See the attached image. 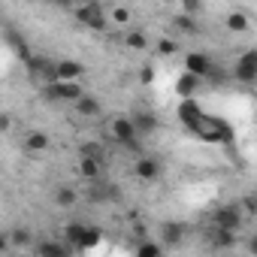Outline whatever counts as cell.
<instances>
[{
	"instance_id": "cell-1",
	"label": "cell",
	"mask_w": 257,
	"mask_h": 257,
	"mask_svg": "<svg viewBox=\"0 0 257 257\" xmlns=\"http://www.w3.org/2000/svg\"><path fill=\"white\" fill-rule=\"evenodd\" d=\"M188 127L194 131V137H200V140H206V143H227L230 140V127H224L218 118H209L206 112H200V115H194L191 121H188Z\"/></svg>"
},
{
	"instance_id": "cell-2",
	"label": "cell",
	"mask_w": 257,
	"mask_h": 257,
	"mask_svg": "<svg viewBox=\"0 0 257 257\" xmlns=\"http://www.w3.org/2000/svg\"><path fill=\"white\" fill-rule=\"evenodd\" d=\"M76 22L79 25H85V28H91V31H103L106 28V13H103V7L97 4V0H91V4H82V7H76Z\"/></svg>"
},
{
	"instance_id": "cell-3",
	"label": "cell",
	"mask_w": 257,
	"mask_h": 257,
	"mask_svg": "<svg viewBox=\"0 0 257 257\" xmlns=\"http://www.w3.org/2000/svg\"><path fill=\"white\" fill-rule=\"evenodd\" d=\"M112 137H115L118 143H124V146H131V149H137L140 131H137V124H134V118H115V121H112Z\"/></svg>"
},
{
	"instance_id": "cell-4",
	"label": "cell",
	"mask_w": 257,
	"mask_h": 257,
	"mask_svg": "<svg viewBox=\"0 0 257 257\" xmlns=\"http://www.w3.org/2000/svg\"><path fill=\"white\" fill-rule=\"evenodd\" d=\"M236 79L239 82H257V52L251 49V52H245V55H239V61H236Z\"/></svg>"
},
{
	"instance_id": "cell-5",
	"label": "cell",
	"mask_w": 257,
	"mask_h": 257,
	"mask_svg": "<svg viewBox=\"0 0 257 257\" xmlns=\"http://www.w3.org/2000/svg\"><path fill=\"white\" fill-rule=\"evenodd\" d=\"M215 227H221V230H239L242 227V212L236 209V206H224V209H218L215 212Z\"/></svg>"
},
{
	"instance_id": "cell-6",
	"label": "cell",
	"mask_w": 257,
	"mask_h": 257,
	"mask_svg": "<svg viewBox=\"0 0 257 257\" xmlns=\"http://www.w3.org/2000/svg\"><path fill=\"white\" fill-rule=\"evenodd\" d=\"M185 70H188V73H194V76H200V79H206V76L212 73V61H209V55L191 52V55L185 58Z\"/></svg>"
},
{
	"instance_id": "cell-7",
	"label": "cell",
	"mask_w": 257,
	"mask_h": 257,
	"mask_svg": "<svg viewBox=\"0 0 257 257\" xmlns=\"http://www.w3.org/2000/svg\"><path fill=\"white\" fill-rule=\"evenodd\" d=\"M82 73H85V67H82L79 61H73V58L58 61V64H55V76H58V79H64V82H79V79H82Z\"/></svg>"
},
{
	"instance_id": "cell-8",
	"label": "cell",
	"mask_w": 257,
	"mask_h": 257,
	"mask_svg": "<svg viewBox=\"0 0 257 257\" xmlns=\"http://www.w3.org/2000/svg\"><path fill=\"white\" fill-rule=\"evenodd\" d=\"M73 112H79L82 118H94V115H100V112H103V103H100L97 97H88V94H82V97L73 103Z\"/></svg>"
},
{
	"instance_id": "cell-9",
	"label": "cell",
	"mask_w": 257,
	"mask_h": 257,
	"mask_svg": "<svg viewBox=\"0 0 257 257\" xmlns=\"http://www.w3.org/2000/svg\"><path fill=\"white\" fill-rule=\"evenodd\" d=\"M134 173H137L143 182H155V179L161 176V164H158L155 158H140L137 167H134Z\"/></svg>"
},
{
	"instance_id": "cell-10",
	"label": "cell",
	"mask_w": 257,
	"mask_h": 257,
	"mask_svg": "<svg viewBox=\"0 0 257 257\" xmlns=\"http://www.w3.org/2000/svg\"><path fill=\"white\" fill-rule=\"evenodd\" d=\"M49 137L43 134V131H31V134H25V149L28 152H34V155H40V152H49Z\"/></svg>"
},
{
	"instance_id": "cell-11",
	"label": "cell",
	"mask_w": 257,
	"mask_h": 257,
	"mask_svg": "<svg viewBox=\"0 0 257 257\" xmlns=\"http://www.w3.org/2000/svg\"><path fill=\"white\" fill-rule=\"evenodd\" d=\"M134 124H137L140 137H152V134L158 131V118H155L152 112H137V115H134Z\"/></svg>"
},
{
	"instance_id": "cell-12",
	"label": "cell",
	"mask_w": 257,
	"mask_h": 257,
	"mask_svg": "<svg viewBox=\"0 0 257 257\" xmlns=\"http://www.w3.org/2000/svg\"><path fill=\"white\" fill-rule=\"evenodd\" d=\"M76 200H79V194H76L73 185H58V188H55V203H58L61 209H73Z\"/></svg>"
},
{
	"instance_id": "cell-13",
	"label": "cell",
	"mask_w": 257,
	"mask_h": 257,
	"mask_svg": "<svg viewBox=\"0 0 257 257\" xmlns=\"http://www.w3.org/2000/svg\"><path fill=\"white\" fill-rule=\"evenodd\" d=\"M79 173H82V179H91V182H97V176H100V158L82 155V158H79Z\"/></svg>"
},
{
	"instance_id": "cell-14",
	"label": "cell",
	"mask_w": 257,
	"mask_h": 257,
	"mask_svg": "<svg viewBox=\"0 0 257 257\" xmlns=\"http://www.w3.org/2000/svg\"><path fill=\"white\" fill-rule=\"evenodd\" d=\"M182 233H185L182 224H164V227H161V236H164L167 245H179V242H182Z\"/></svg>"
},
{
	"instance_id": "cell-15",
	"label": "cell",
	"mask_w": 257,
	"mask_h": 257,
	"mask_svg": "<svg viewBox=\"0 0 257 257\" xmlns=\"http://www.w3.org/2000/svg\"><path fill=\"white\" fill-rule=\"evenodd\" d=\"M227 28H230L233 34H245V31H248V16H245V13H230V16H227Z\"/></svg>"
},
{
	"instance_id": "cell-16",
	"label": "cell",
	"mask_w": 257,
	"mask_h": 257,
	"mask_svg": "<svg viewBox=\"0 0 257 257\" xmlns=\"http://www.w3.org/2000/svg\"><path fill=\"white\" fill-rule=\"evenodd\" d=\"M173 25H176V28H179L182 34H191V37H194V34L200 31V28H197V22H194V16H188V13L176 16V19H173Z\"/></svg>"
},
{
	"instance_id": "cell-17",
	"label": "cell",
	"mask_w": 257,
	"mask_h": 257,
	"mask_svg": "<svg viewBox=\"0 0 257 257\" xmlns=\"http://www.w3.org/2000/svg\"><path fill=\"white\" fill-rule=\"evenodd\" d=\"M197 85H200V76H194V73H185V76L179 79V94H182V97H191V94L197 91Z\"/></svg>"
},
{
	"instance_id": "cell-18",
	"label": "cell",
	"mask_w": 257,
	"mask_h": 257,
	"mask_svg": "<svg viewBox=\"0 0 257 257\" xmlns=\"http://www.w3.org/2000/svg\"><path fill=\"white\" fill-rule=\"evenodd\" d=\"M37 254H43V257H64V254H70V245L46 242V245H40V248H37Z\"/></svg>"
},
{
	"instance_id": "cell-19",
	"label": "cell",
	"mask_w": 257,
	"mask_h": 257,
	"mask_svg": "<svg viewBox=\"0 0 257 257\" xmlns=\"http://www.w3.org/2000/svg\"><path fill=\"white\" fill-rule=\"evenodd\" d=\"M124 43H127V49H134V52H143V49H149V37H146L143 31L127 34V37H124Z\"/></svg>"
},
{
	"instance_id": "cell-20",
	"label": "cell",
	"mask_w": 257,
	"mask_h": 257,
	"mask_svg": "<svg viewBox=\"0 0 257 257\" xmlns=\"http://www.w3.org/2000/svg\"><path fill=\"white\" fill-rule=\"evenodd\" d=\"M85 230H88V227H82V224H70V227H67V239H70V242H76V245H82Z\"/></svg>"
},
{
	"instance_id": "cell-21",
	"label": "cell",
	"mask_w": 257,
	"mask_h": 257,
	"mask_svg": "<svg viewBox=\"0 0 257 257\" xmlns=\"http://www.w3.org/2000/svg\"><path fill=\"white\" fill-rule=\"evenodd\" d=\"M161 251H164V245H158V242H143L137 248V254H143V257H158Z\"/></svg>"
},
{
	"instance_id": "cell-22",
	"label": "cell",
	"mask_w": 257,
	"mask_h": 257,
	"mask_svg": "<svg viewBox=\"0 0 257 257\" xmlns=\"http://www.w3.org/2000/svg\"><path fill=\"white\" fill-rule=\"evenodd\" d=\"M10 239H13L16 245H31V239H34V236H31V230L25 227V230H16V233H10Z\"/></svg>"
},
{
	"instance_id": "cell-23",
	"label": "cell",
	"mask_w": 257,
	"mask_h": 257,
	"mask_svg": "<svg viewBox=\"0 0 257 257\" xmlns=\"http://www.w3.org/2000/svg\"><path fill=\"white\" fill-rule=\"evenodd\" d=\"M203 10V0H182V13H188V16H197Z\"/></svg>"
},
{
	"instance_id": "cell-24",
	"label": "cell",
	"mask_w": 257,
	"mask_h": 257,
	"mask_svg": "<svg viewBox=\"0 0 257 257\" xmlns=\"http://www.w3.org/2000/svg\"><path fill=\"white\" fill-rule=\"evenodd\" d=\"M158 52H161V55H176V52H179V43H176V40H161V43H158Z\"/></svg>"
},
{
	"instance_id": "cell-25",
	"label": "cell",
	"mask_w": 257,
	"mask_h": 257,
	"mask_svg": "<svg viewBox=\"0 0 257 257\" xmlns=\"http://www.w3.org/2000/svg\"><path fill=\"white\" fill-rule=\"evenodd\" d=\"M94 242H100V230L88 227V230H85V239H82V245H79V248H91Z\"/></svg>"
},
{
	"instance_id": "cell-26",
	"label": "cell",
	"mask_w": 257,
	"mask_h": 257,
	"mask_svg": "<svg viewBox=\"0 0 257 257\" xmlns=\"http://www.w3.org/2000/svg\"><path fill=\"white\" fill-rule=\"evenodd\" d=\"M112 22L115 25H127V22H131V10H124V7L112 10Z\"/></svg>"
},
{
	"instance_id": "cell-27",
	"label": "cell",
	"mask_w": 257,
	"mask_h": 257,
	"mask_svg": "<svg viewBox=\"0 0 257 257\" xmlns=\"http://www.w3.org/2000/svg\"><path fill=\"white\" fill-rule=\"evenodd\" d=\"M79 155H91V158H103V149L97 146V143H88V146H82V152Z\"/></svg>"
},
{
	"instance_id": "cell-28",
	"label": "cell",
	"mask_w": 257,
	"mask_h": 257,
	"mask_svg": "<svg viewBox=\"0 0 257 257\" xmlns=\"http://www.w3.org/2000/svg\"><path fill=\"white\" fill-rule=\"evenodd\" d=\"M245 248H248V254H257V236H251V239H248V245H245Z\"/></svg>"
},
{
	"instance_id": "cell-29",
	"label": "cell",
	"mask_w": 257,
	"mask_h": 257,
	"mask_svg": "<svg viewBox=\"0 0 257 257\" xmlns=\"http://www.w3.org/2000/svg\"><path fill=\"white\" fill-rule=\"evenodd\" d=\"M10 124H13V121H10V115H4V121H0V131L7 134V131H10Z\"/></svg>"
},
{
	"instance_id": "cell-30",
	"label": "cell",
	"mask_w": 257,
	"mask_h": 257,
	"mask_svg": "<svg viewBox=\"0 0 257 257\" xmlns=\"http://www.w3.org/2000/svg\"><path fill=\"white\" fill-rule=\"evenodd\" d=\"M73 4H76V7H82V4H91V0H73Z\"/></svg>"
}]
</instances>
